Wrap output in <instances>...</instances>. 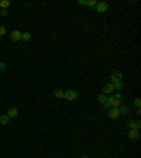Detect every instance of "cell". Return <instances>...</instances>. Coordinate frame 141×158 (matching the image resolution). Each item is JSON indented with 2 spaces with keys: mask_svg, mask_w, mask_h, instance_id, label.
<instances>
[{
  "mask_svg": "<svg viewBox=\"0 0 141 158\" xmlns=\"http://www.w3.org/2000/svg\"><path fill=\"white\" fill-rule=\"evenodd\" d=\"M107 9H109V3L107 1H97V4L95 7V10L97 13H105V11H107Z\"/></svg>",
  "mask_w": 141,
  "mask_h": 158,
  "instance_id": "3957f363",
  "label": "cell"
},
{
  "mask_svg": "<svg viewBox=\"0 0 141 158\" xmlns=\"http://www.w3.org/2000/svg\"><path fill=\"white\" fill-rule=\"evenodd\" d=\"M0 14H1L3 17H6V16L9 14V10H7V9H1V10H0Z\"/></svg>",
  "mask_w": 141,
  "mask_h": 158,
  "instance_id": "ffe728a7",
  "label": "cell"
},
{
  "mask_svg": "<svg viewBox=\"0 0 141 158\" xmlns=\"http://www.w3.org/2000/svg\"><path fill=\"white\" fill-rule=\"evenodd\" d=\"M106 100H107V96H106V95H103V93L97 96V102H99V103L105 105V103H106Z\"/></svg>",
  "mask_w": 141,
  "mask_h": 158,
  "instance_id": "9a60e30c",
  "label": "cell"
},
{
  "mask_svg": "<svg viewBox=\"0 0 141 158\" xmlns=\"http://www.w3.org/2000/svg\"><path fill=\"white\" fill-rule=\"evenodd\" d=\"M7 116H9V119H14V117H17L18 116V109L17 107H11V109H9Z\"/></svg>",
  "mask_w": 141,
  "mask_h": 158,
  "instance_id": "30bf717a",
  "label": "cell"
},
{
  "mask_svg": "<svg viewBox=\"0 0 141 158\" xmlns=\"http://www.w3.org/2000/svg\"><path fill=\"white\" fill-rule=\"evenodd\" d=\"M96 4H97V1H96V0H88V1H86V6L90 7V9H95V7H96Z\"/></svg>",
  "mask_w": 141,
  "mask_h": 158,
  "instance_id": "e0dca14e",
  "label": "cell"
},
{
  "mask_svg": "<svg viewBox=\"0 0 141 158\" xmlns=\"http://www.w3.org/2000/svg\"><path fill=\"white\" fill-rule=\"evenodd\" d=\"M21 40H24V41H30L31 40V33H21Z\"/></svg>",
  "mask_w": 141,
  "mask_h": 158,
  "instance_id": "2e32d148",
  "label": "cell"
},
{
  "mask_svg": "<svg viewBox=\"0 0 141 158\" xmlns=\"http://www.w3.org/2000/svg\"><path fill=\"white\" fill-rule=\"evenodd\" d=\"M134 106H136L137 109H140V106H141V100H140V99H138V97H137V99L134 100Z\"/></svg>",
  "mask_w": 141,
  "mask_h": 158,
  "instance_id": "7402d4cb",
  "label": "cell"
},
{
  "mask_svg": "<svg viewBox=\"0 0 141 158\" xmlns=\"http://www.w3.org/2000/svg\"><path fill=\"white\" fill-rule=\"evenodd\" d=\"M81 158H88V157H86V155H82V157H81Z\"/></svg>",
  "mask_w": 141,
  "mask_h": 158,
  "instance_id": "484cf974",
  "label": "cell"
},
{
  "mask_svg": "<svg viewBox=\"0 0 141 158\" xmlns=\"http://www.w3.org/2000/svg\"><path fill=\"white\" fill-rule=\"evenodd\" d=\"M102 90H103V95H113V92H114V85L113 83H106L105 86L102 88Z\"/></svg>",
  "mask_w": 141,
  "mask_h": 158,
  "instance_id": "5b68a950",
  "label": "cell"
},
{
  "mask_svg": "<svg viewBox=\"0 0 141 158\" xmlns=\"http://www.w3.org/2000/svg\"><path fill=\"white\" fill-rule=\"evenodd\" d=\"M123 88H124L123 81H122V82H117V83H114V90H123Z\"/></svg>",
  "mask_w": 141,
  "mask_h": 158,
  "instance_id": "ac0fdd59",
  "label": "cell"
},
{
  "mask_svg": "<svg viewBox=\"0 0 141 158\" xmlns=\"http://www.w3.org/2000/svg\"><path fill=\"white\" fill-rule=\"evenodd\" d=\"M9 122H10V119H9L7 114H1V116H0V124H1V126L9 124Z\"/></svg>",
  "mask_w": 141,
  "mask_h": 158,
  "instance_id": "4fadbf2b",
  "label": "cell"
},
{
  "mask_svg": "<svg viewBox=\"0 0 141 158\" xmlns=\"http://www.w3.org/2000/svg\"><path fill=\"white\" fill-rule=\"evenodd\" d=\"M122 79H123V75H122V72H119V71H114L113 73H111V76H110V83H117V82H122Z\"/></svg>",
  "mask_w": 141,
  "mask_h": 158,
  "instance_id": "7a4b0ae2",
  "label": "cell"
},
{
  "mask_svg": "<svg viewBox=\"0 0 141 158\" xmlns=\"http://www.w3.org/2000/svg\"><path fill=\"white\" fill-rule=\"evenodd\" d=\"M6 33H7V31H6V28H4L3 26H0V37H3V35H6Z\"/></svg>",
  "mask_w": 141,
  "mask_h": 158,
  "instance_id": "603a6c76",
  "label": "cell"
},
{
  "mask_svg": "<svg viewBox=\"0 0 141 158\" xmlns=\"http://www.w3.org/2000/svg\"><path fill=\"white\" fill-rule=\"evenodd\" d=\"M6 67H7V65H6V62H0V73H1V72H4Z\"/></svg>",
  "mask_w": 141,
  "mask_h": 158,
  "instance_id": "44dd1931",
  "label": "cell"
},
{
  "mask_svg": "<svg viewBox=\"0 0 141 158\" xmlns=\"http://www.w3.org/2000/svg\"><path fill=\"white\" fill-rule=\"evenodd\" d=\"M136 114H137V116H140V114H141V109H137V113H136Z\"/></svg>",
  "mask_w": 141,
  "mask_h": 158,
  "instance_id": "d4e9b609",
  "label": "cell"
},
{
  "mask_svg": "<svg viewBox=\"0 0 141 158\" xmlns=\"http://www.w3.org/2000/svg\"><path fill=\"white\" fill-rule=\"evenodd\" d=\"M10 38H11V41H20L21 40V33L18 30H13L10 33Z\"/></svg>",
  "mask_w": 141,
  "mask_h": 158,
  "instance_id": "9c48e42d",
  "label": "cell"
},
{
  "mask_svg": "<svg viewBox=\"0 0 141 158\" xmlns=\"http://www.w3.org/2000/svg\"><path fill=\"white\" fill-rule=\"evenodd\" d=\"M78 3H79V4H82V6H86V1H85V0H79Z\"/></svg>",
  "mask_w": 141,
  "mask_h": 158,
  "instance_id": "cb8c5ba5",
  "label": "cell"
},
{
  "mask_svg": "<svg viewBox=\"0 0 141 158\" xmlns=\"http://www.w3.org/2000/svg\"><path fill=\"white\" fill-rule=\"evenodd\" d=\"M138 139H140V131H138V130H130V133H128V140L137 141Z\"/></svg>",
  "mask_w": 141,
  "mask_h": 158,
  "instance_id": "8992f818",
  "label": "cell"
},
{
  "mask_svg": "<svg viewBox=\"0 0 141 158\" xmlns=\"http://www.w3.org/2000/svg\"><path fill=\"white\" fill-rule=\"evenodd\" d=\"M10 4H11L10 0H1V1H0V7H1V9H7Z\"/></svg>",
  "mask_w": 141,
  "mask_h": 158,
  "instance_id": "5bb4252c",
  "label": "cell"
},
{
  "mask_svg": "<svg viewBox=\"0 0 141 158\" xmlns=\"http://www.w3.org/2000/svg\"><path fill=\"white\" fill-rule=\"evenodd\" d=\"M107 116H109V119H111V120H116V119H119V116H120V112H119V109H116V107H110V109H109V113H107Z\"/></svg>",
  "mask_w": 141,
  "mask_h": 158,
  "instance_id": "277c9868",
  "label": "cell"
},
{
  "mask_svg": "<svg viewBox=\"0 0 141 158\" xmlns=\"http://www.w3.org/2000/svg\"><path fill=\"white\" fill-rule=\"evenodd\" d=\"M119 112H120V114H128V113H130V106L122 105L119 107Z\"/></svg>",
  "mask_w": 141,
  "mask_h": 158,
  "instance_id": "8fae6325",
  "label": "cell"
},
{
  "mask_svg": "<svg viewBox=\"0 0 141 158\" xmlns=\"http://www.w3.org/2000/svg\"><path fill=\"white\" fill-rule=\"evenodd\" d=\"M103 107H105V109H110V107H111V102H110V99H109V97H107L106 103L103 105Z\"/></svg>",
  "mask_w": 141,
  "mask_h": 158,
  "instance_id": "d6986e66",
  "label": "cell"
},
{
  "mask_svg": "<svg viewBox=\"0 0 141 158\" xmlns=\"http://www.w3.org/2000/svg\"><path fill=\"white\" fill-rule=\"evenodd\" d=\"M140 127H141L140 120H131V122L128 123V128H130V130H140Z\"/></svg>",
  "mask_w": 141,
  "mask_h": 158,
  "instance_id": "ba28073f",
  "label": "cell"
},
{
  "mask_svg": "<svg viewBox=\"0 0 141 158\" xmlns=\"http://www.w3.org/2000/svg\"><path fill=\"white\" fill-rule=\"evenodd\" d=\"M109 99H110V102H111V107H116V109H119L120 106L123 105V103H122V99H116L113 95H110V97H109Z\"/></svg>",
  "mask_w": 141,
  "mask_h": 158,
  "instance_id": "52a82bcc",
  "label": "cell"
},
{
  "mask_svg": "<svg viewBox=\"0 0 141 158\" xmlns=\"http://www.w3.org/2000/svg\"><path fill=\"white\" fill-rule=\"evenodd\" d=\"M64 97L66 99V100H69V102H72V100H76L78 99V93H76V90H65L64 92Z\"/></svg>",
  "mask_w": 141,
  "mask_h": 158,
  "instance_id": "6da1fadb",
  "label": "cell"
},
{
  "mask_svg": "<svg viewBox=\"0 0 141 158\" xmlns=\"http://www.w3.org/2000/svg\"><path fill=\"white\" fill-rule=\"evenodd\" d=\"M54 96L58 99H64V90L62 89H54Z\"/></svg>",
  "mask_w": 141,
  "mask_h": 158,
  "instance_id": "7c38bea8",
  "label": "cell"
}]
</instances>
